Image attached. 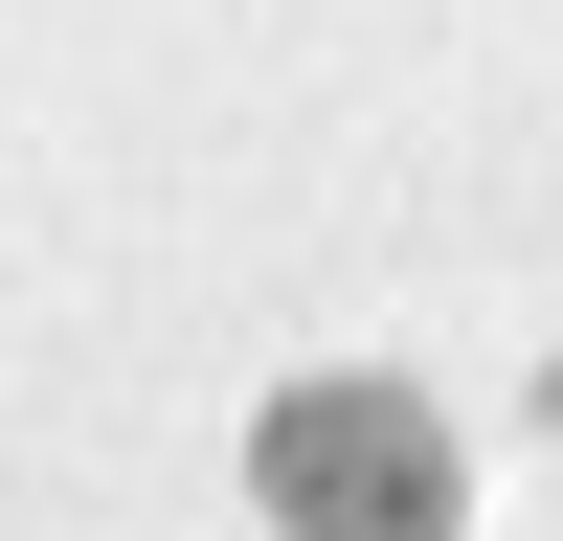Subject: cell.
<instances>
[{"label": "cell", "mask_w": 563, "mask_h": 541, "mask_svg": "<svg viewBox=\"0 0 563 541\" xmlns=\"http://www.w3.org/2000/svg\"><path fill=\"white\" fill-rule=\"evenodd\" d=\"M249 496H271V541H451L474 519V451H451V406L429 384H294L249 429Z\"/></svg>", "instance_id": "obj_1"}]
</instances>
